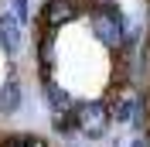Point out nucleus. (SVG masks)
Instances as JSON below:
<instances>
[{
	"mask_svg": "<svg viewBox=\"0 0 150 147\" xmlns=\"http://www.w3.org/2000/svg\"><path fill=\"white\" fill-rule=\"evenodd\" d=\"M112 127V113L106 99H79L75 106V133L85 140H103Z\"/></svg>",
	"mask_w": 150,
	"mask_h": 147,
	"instance_id": "nucleus-4",
	"label": "nucleus"
},
{
	"mask_svg": "<svg viewBox=\"0 0 150 147\" xmlns=\"http://www.w3.org/2000/svg\"><path fill=\"white\" fill-rule=\"evenodd\" d=\"M109 103V113H112V123H123V127H137L143 130L150 123V99L143 96L133 82L126 86H116V89L106 96Z\"/></svg>",
	"mask_w": 150,
	"mask_h": 147,
	"instance_id": "nucleus-2",
	"label": "nucleus"
},
{
	"mask_svg": "<svg viewBox=\"0 0 150 147\" xmlns=\"http://www.w3.org/2000/svg\"><path fill=\"white\" fill-rule=\"evenodd\" d=\"M89 31H92V38L106 48V51H112V55H120L123 48H126V41H130L126 17H123L120 7H112L109 0L89 7Z\"/></svg>",
	"mask_w": 150,
	"mask_h": 147,
	"instance_id": "nucleus-1",
	"label": "nucleus"
},
{
	"mask_svg": "<svg viewBox=\"0 0 150 147\" xmlns=\"http://www.w3.org/2000/svg\"><path fill=\"white\" fill-rule=\"evenodd\" d=\"M41 92H45V106H48V113H51L55 133H62V137L75 133V106H79V99H75L68 89H62L51 75L41 82Z\"/></svg>",
	"mask_w": 150,
	"mask_h": 147,
	"instance_id": "nucleus-3",
	"label": "nucleus"
},
{
	"mask_svg": "<svg viewBox=\"0 0 150 147\" xmlns=\"http://www.w3.org/2000/svg\"><path fill=\"white\" fill-rule=\"evenodd\" d=\"M10 14L24 24V21H28V14H31V4H28V0H10Z\"/></svg>",
	"mask_w": 150,
	"mask_h": 147,
	"instance_id": "nucleus-10",
	"label": "nucleus"
},
{
	"mask_svg": "<svg viewBox=\"0 0 150 147\" xmlns=\"http://www.w3.org/2000/svg\"><path fill=\"white\" fill-rule=\"evenodd\" d=\"M79 14H82V4H79V0H45V7H41V24H45L48 31H58V28H65V24H72Z\"/></svg>",
	"mask_w": 150,
	"mask_h": 147,
	"instance_id": "nucleus-5",
	"label": "nucleus"
},
{
	"mask_svg": "<svg viewBox=\"0 0 150 147\" xmlns=\"http://www.w3.org/2000/svg\"><path fill=\"white\" fill-rule=\"evenodd\" d=\"M55 58H58V51H55V31L45 28L41 45H38V62H41V69H45V79H48V72L55 69Z\"/></svg>",
	"mask_w": 150,
	"mask_h": 147,
	"instance_id": "nucleus-8",
	"label": "nucleus"
},
{
	"mask_svg": "<svg viewBox=\"0 0 150 147\" xmlns=\"http://www.w3.org/2000/svg\"><path fill=\"white\" fill-rule=\"evenodd\" d=\"M130 147H150V137H147V133H140V137L130 140Z\"/></svg>",
	"mask_w": 150,
	"mask_h": 147,
	"instance_id": "nucleus-11",
	"label": "nucleus"
},
{
	"mask_svg": "<svg viewBox=\"0 0 150 147\" xmlns=\"http://www.w3.org/2000/svg\"><path fill=\"white\" fill-rule=\"evenodd\" d=\"M0 147H48V144L38 140V137H7Z\"/></svg>",
	"mask_w": 150,
	"mask_h": 147,
	"instance_id": "nucleus-9",
	"label": "nucleus"
},
{
	"mask_svg": "<svg viewBox=\"0 0 150 147\" xmlns=\"http://www.w3.org/2000/svg\"><path fill=\"white\" fill-rule=\"evenodd\" d=\"M17 106H21V86L17 79H7L0 86V116H10Z\"/></svg>",
	"mask_w": 150,
	"mask_h": 147,
	"instance_id": "nucleus-7",
	"label": "nucleus"
},
{
	"mask_svg": "<svg viewBox=\"0 0 150 147\" xmlns=\"http://www.w3.org/2000/svg\"><path fill=\"white\" fill-rule=\"evenodd\" d=\"M0 48H4V55H21V48H24V31H21V21L14 14H0Z\"/></svg>",
	"mask_w": 150,
	"mask_h": 147,
	"instance_id": "nucleus-6",
	"label": "nucleus"
}]
</instances>
